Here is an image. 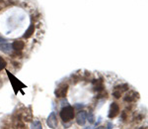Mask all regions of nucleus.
I'll return each mask as SVG.
<instances>
[{"label": "nucleus", "mask_w": 148, "mask_h": 129, "mask_svg": "<svg viewBox=\"0 0 148 129\" xmlns=\"http://www.w3.org/2000/svg\"><path fill=\"white\" fill-rule=\"evenodd\" d=\"M68 90V85L67 83H61V85H58V87L56 89L54 92V94H56V97H65L66 94H67Z\"/></svg>", "instance_id": "f03ea898"}, {"label": "nucleus", "mask_w": 148, "mask_h": 129, "mask_svg": "<svg viewBox=\"0 0 148 129\" xmlns=\"http://www.w3.org/2000/svg\"><path fill=\"white\" fill-rule=\"evenodd\" d=\"M6 64H7V63H6L5 60L2 58V57H0V71H2L3 69H5Z\"/></svg>", "instance_id": "9b49d317"}, {"label": "nucleus", "mask_w": 148, "mask_h": 129, "mask_svg": "<svg viewBox=\"0 0 148 129\" xmlns=\"http://www.w3.org/2000/svg\"><path fill=\"white\" fill-rule=\"evenodd\" d=\"M87 120L89 121V123H94V120H95V118H94V114L92 113V112H89V113L87 114Z\"/></svg>", "instance_id": "f8f14e48"}, {"label": "nucleus", "mask_w": 148, "mask_h": 129, "mask_svg": "<svg viewBox=\"0 0 148 129\" xmlns=\"http://www.w3.org/2000/svg\"><path fill=\"white\" fill-rule=\"evenodd\" d=\"M139 129H145L144 127H141V128H139Z\"/></svg>", "instance_id": "a211bd4d"}, {"label": "nucleus", "mask_w": 148, "mask_h": 129, "mask_svg": "<svg viewBox=\"0 0 148 129\" xmlns=\"http://www.w3.org/2000/svg\"><path fill=\"white\" fill-rule=\"evenodd\" d=\"M138 98V94L135 92H133V90H130V92H128L127 94H125V96L123 97V100L126 102H133L135 101Z\"/></svg>", "instance_id": "423d86ee"}, {"label": "nucleus", "mask_w": 148, "mask_h": 129, "mask_svg": "<svg viewBox=\"0 0 148 129\" xmlns=\"http://www.w3.org/2000/svg\"><path fill=\"white\" fill-rule=\"evenodd\" d=\"M0 51L3 52L5 54H11L13 52V48H12V44L10 43H0Z\"/></svg>", "instance_id": "0eeeda50"}, {"label": "nucleus", "mask_w": 148, "mask_h": 129, "mask_svg": "<svg viewBox=\"0 0 148 129\" xmlns=\"http://www.w3.org/2000/svg\"><path fill=\"white\" fill-rule=\"evenodd\" d=\"M120 112V106L116 102H112L111 106H110V110L108 113V117L109 118H114Z\"/></svg>", "instance_id": "39448f33"}, {"label": "nucleus", "mask_w": 148, "mask_h": 129, "mask_svg": "<svg viewBox=\"0 0 148 129\" xmlns=\"http://www.w3.org/2000/svg\"><path fill=\"white\" fill-rule=\"evenodd\" d=\"M34 32H35V26L34 25H31L30 27L28 28V30L25 32V34H24L23 37L25 38V39H29L31 36L34 34Z\"/></svg>", "instance_id": "1a4fd4ad"}, {"label": "nucleus", "mask_w": 148, "mask_h": 129, "mask_svg": "<svg viewBox=\"0 0 148 129\" xmlns=\"http://www.w3.org/2000/svg\"><path fill=\"white\" fill-rule=\"evenodd\" d=\"M83 106H84V105H83V104H81V105H80V103H77V104H76V105H75L76 108H80V107H81V108H82Z\"/></svg>", "instance_id": "2eb2a0df"}, {"label": "nucleus", "mask_w": 148, "mask_h": 129, "mask_svg": "<svg viewBox=\"0 0 148 129\" xmlns=\"http://www.w3.org/2000/svg\"><path fill=\"white\" fill-rule=\"evenodd\" d=\"M113 95L114 97H116V98H120L121 97V92H119V90H114V92H113Z\"/></svg>", "instance_id": "ddd939ff"}, {"label": "nucleus", "mask_w": 148, "mask_h": 129, "mask_svg": "<svg viewBox=\"0 0 148 129\" xmlns=\"http://www.w3.org/2000/svg\"><path fill=\"white\" fill-rule=\"evenodd\" d=\"M86 121H87V112L85 110H79L76 115V122L79 126L85 125Z\"/></svg>", "instance_id": "20e7f679"}, {"label": "nucleus", "mask_w": 148, "mask_h": 129, "mask_svg": "<svg viewBox=\"0 0 148 129\" xmlns=\"http://www.w3.org/2000/svg\"><path fill=\"white\" fill-rule=\"evenodd\" d=\"M24 47H25V43L22 40H16V41H14V43L12 44V48H13V50H15V51H22L24 49Z\"/></svg>", "instance_id": "6e6552de"}, {"label": "nucleus", "mask_w": 148, "mask_h": 129, "mask_svg": "<svg viewBox=\"0 0 148 129\" xmlns=\"http://www.w3.org/2000/svg\"><path fill=\"white\" fill-rule=\"evenodd\" d=\"M5 41H6V40H5V39H4V38L0 37V43H4V42H5Z\"/></svg>", "instance_id": "dca6fc26"}, {"label": "nucleus", "mask_w": 148, "mask_h": 129, "mask_svg": "<svg viewBox=\"0 0 148 129\" xmlns=\"http://www.w3.org/2000/svg\"><path fill=\"white\" fill-rule=\"evenodd\" d=\"M113 128V123L112 122H109L108 125H107V129H112Z\"/></svg>", "instance_id": "4468645a"}, {"label": "nucleus", "mask_w": 148, "mask_h": 129, "mask_svg": "<svg viewBox=\"0 0 148 129\" xmlns=\"http://www.w3.org/2000/svg\"><path fill=\"white\" fill-rule=\"evenodd\" d=\"M47 125L51 129H56L58 122H57V118L54 112H51L47 118Z\"/></svg>", "instance_id": "7ed1b4c3"}, {"label": "nucleus", "mask_w": 148, "mask_h": 129, "mask_svg": "<svg viewBox=\"0 0 148 129\" xmlns=\"http://www.w3.org/2000/svg\"><path fill=\"white\" fill-rule=\"evenodd\" d=\"M97 129H105V127H103V126H100V127H98Z\"/></svg>", "instance_id": "f3484780"}, {"label": "nucleus", "mask_w": 148, "mask_h": 129, "mask_svg": "<svg viewBox=\"0 0 148 129\" xmlns=\"http://www.w3.org/2000/svg\"><path fill=\"white\" fill-rule=\"evenodd\" d=\"M59 115H60V118L62 119L64 122H68V121L72 120L74 117V108L70 105L64 106L61 108L60 112H59Z\"/></svg>", "instance_id": "f257e3e1"}, {"label": "nucleus", "mask_w": 148, "mask_h": 129, "mask_svg": "<svg viewBox=\"0 0 148 129\" xmlns=\"http://www.w3.org/2000/svg\"><path fill=\"white\" fill-rule=\"evenodd\" d=\"M31 129H42V124L39 120H34L31 123Z\"/></svg>", "instance_id": "9d476101"}]
</instances>
